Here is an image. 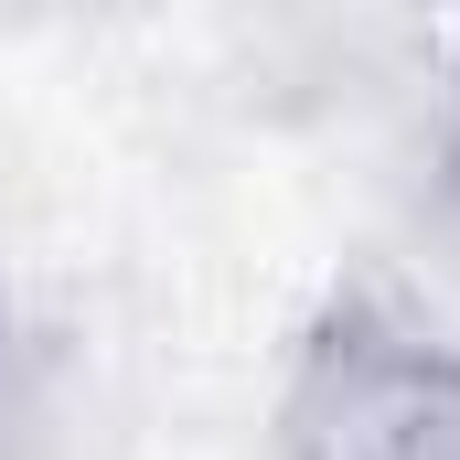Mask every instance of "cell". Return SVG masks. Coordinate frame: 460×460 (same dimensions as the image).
<instances>
[{
	"mask_svg": "<svg viewBox=\"0 0 460 460\" xmlns=\"http://www.w3.org/2000/svg\"><path fill=\"white\" fill-rule=\"evenodd\" d=\"M279 460H460V343L343 311L289 385Z\"/></svg>",
	"mask_w": 460,
	"mask_h": 460,
	"instance_id": "cell-1",
	"label": "cell"
},
{
	"mask_svg": "<svg viewBox=\"0 0 460 460\" xmlns=\"http://www.w3.org/2000/svg\"><path fill=\"white\" fill-rule=\"evenodd\" d=\"M450 182H460V139H450Z\"/></svg>",
	"mask_w": 460,
	"mask_h": 460,
	"instance_id": "cell-2",
	"label": "cell"
}]
</instances>
